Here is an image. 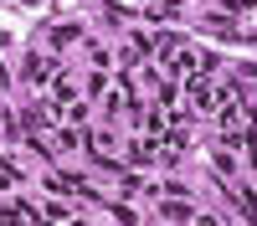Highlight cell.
Returning <instances> with one entry per match:
<instances>
[{
	"label": "cell",
	"instance_id": "obj_7",
	"mask_svg": "<svg viewBox=\"0 0 257 226\" xmlns=\"http://www.w3.org/2000/svg\"><path fill=\"white\" fill-rule=\"evenodd\" d=\"M237 205H242V211H247V216L257 221V200H252V190H242V195H237Z\"/></svg>",
	"mask_w": 257,
	"mask_h": 226
},
{
	"label": "cell",
	"instance_id": "obj_5",
	"mask_svg": "<svg viewBox=\"0 0 257 226\" xmlns=\"http://www.w3.org/2000/svg\"><path fill=\"white\" fill-rule=\"evenodd\" d=\"M0 226H36L31 216H16V211H0Z\"/></svg>",
	"mask_w": 257,
	"mask_h": 226
},
{
	"label": "cell",
	"instance_id": "obj_9",
	"mask_svg": "<svg viewBox=\"0 0 257 226\" xmlns=\"http://www.w3.org/2000/svg\"><path fill=\"white\" fill-rule=\"evenodd\" d=\"M26 6H31V0H26Z\"/></svg>",
	"mask_w": 257,
	"mask_h": 226
},
{
	"label": "cell",
	"instance_id": "obj_4",
	"mask_svg": "<svg viewBox=\"0 0 257 226\" xmlns=\"http://www.w3.org/2000/svg\"><path fill=\"white\" fill-rule=\"evenodd\" d=\"M52 41H57V47H67V41H77V26H57V31H52Z\"/></svg>",
	"mask_w": 257,
	"mask_h": 226
},
{
	"label": "cell",
	"instance_id": "obj_1",
	"mask_svg": "<svg viewBox=\"0 0 257 226\" xmlns=\"http://www.w3.org/2000/svg\"><path fill=\"white\" fill-rule=\"evenodd\" d=\"M190 103H196V108H211V103H216V93H211L206 82L196 77V82H190Z\"/></svg>",
	"mask_w": 257,
	"mask_h": 226
},
{
	"label": "cell",
	"instance_id": "obj_6",
	"mask_svg": "<svg viewBox=\"0 0 257 226\" xmlns=\"http://www.w3.org/2000/svg\"><path fill=\"white\" fill-rule=\"evenodd\" d=\"M26 77H31V82H41V77H47V67H41V57H31V62H26Z\"/></svg>",
	"mask_w": 257,
	"mask_h": 226
},
{
	"label": "cell",
	"instance_id": "obj_8",
	"mask_svg": "<svg viewBox=\"0 0 257 226\" xmlns=\"http://www.w3.org/2000/svg\"><path fill=\"white\" fill-rule=\"evenodd\" d=\"M196 226H216V221H211V216H201V221H196Z\"/></svg>",
	"mask_w": 257,
	"mask_h": 226
},
{
	"label": "cell",
	"instance_id": "obj_3",
	"mask_svg": "<svg viewBox=\"0 0 257 226\" xmlns=\"http://www.w3.org/2000/svg\"><path fill=\"white\" fill-rule=\"evenodd\" d=\"M165 221H190V211H185L180 200H170V205H165Z\"/></svg>",
	"mask_w": 257,
	"mask_h": 226
},
{
	"label": "cell",
	"instance_id": "obj_2",
	"mask_svg": "<svg viewBox=\"0 0 257 226\" xmlns=\"http://www.w3.org/2000/svg\"><path fill=\"white\" fill-rule=\"evenodd\" d=\"M190 67H196V57H190V52H170V72H190Z\"/></svg>",
	"mask_w": 257,
	"mask_h": 226
}]
</instances>
